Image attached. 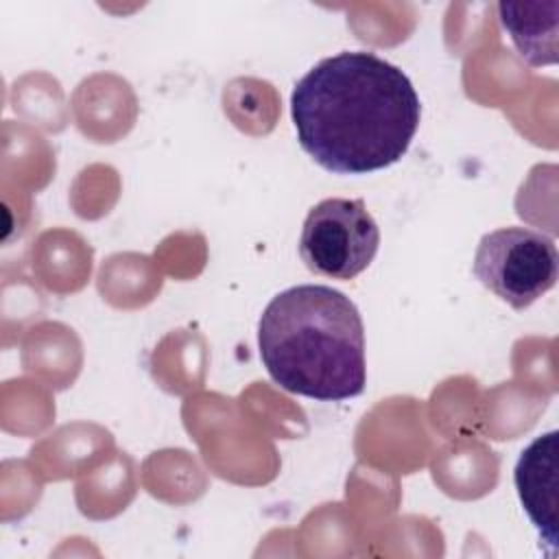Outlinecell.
<instances>
[{
	"label": "cell",
	"mask_w": 559,
	"mask_h": 559,
	"mask_svg": "<svg viewBox=\"0 0 559 559\" xmlns=\"http://www.w3.org/2000/svg\"><path fill=\"white\" fill-rule=\"evenodd\" d=\"M290 116L301 148L336 175H367L404 157L421 118L411 79L365 50L321 59L295 85Z\"/></svg>",
	"instance_id": "obj_1"
},
{
	"label": "cell",
	"mask_w": 559,
	"mask_h": 559,
	"mask_svg": "<svg viewBox=\"0 0 559 559\" xmlns=\"http://www.w3.org/2000/svg\"><path fill=\"white\" fill-rule=\"evenodd\" d=\"M260 358L288 393L341 402L365 391V328L356 304L323 284L275 295L258 323Z\"/></svg>",
	"instance_id": "obj_2"
},
{
	"label": "cell",
	"mask_w": 559,
	"mask_h": 559,
	"mask_svg": "<svg viewBox=\"0 0 559 559\" xmlns=\"http://www.w3.org/2000/svg\"><path fill=\"white\" fill-rule=\"evenodd\" d=\"M474 275L515 310L546 295L559 275L555 240L528 227H500L480 238Z\"/></svg>",
	"instance_id": "obj_3"
},
{
	"label": "cell",
	"mask_w": 559,
	"mask_h": 559,
	"mask_svg": "<svg viewBox=\"0 0 559 559\" xmlns=\"http://www.w3.org/2000/svg\"><path fill=\"white\" fill-rule=\"evenodd\" d=\"M380 229L362 199H323L301 227L304 264L332 280H354L378 253Z\"/></svg>",
	"instance_id": "obj_4"
},
{
	"label": "cell",
	"mask_w": 559,
	"mask_h": 559,
	"mask_svg": "<svg viewBox=\"0 0 559 559\" xmlns=\"http://www.w3.org/2000/svg\"><path fill=\"white\" fill-rule=\"evenodd\" d=\"M557 430L539 435L528 443L515 463V489L520 502L542 535V539L555 550L557 535V504H559V472H557Z\"/></svg>",
	"instance_id": "obj_5"
},
{
	"label": "cell",
	"mask_w": 559,
	"mask_h": 559,
	"mask_svg": "<svg viewBox=\"0 0 559 559\" xmlns=\"http://www.w3.org/2000/svg\"><path fill=\"white\" fill-rule=\"evenodd\" d=\"M498 17L509 33L520 57L533 66H555L557 33H559V2H500Z\"/></svg>",
	"instance_id": "obj_6"
}]
</instances>
